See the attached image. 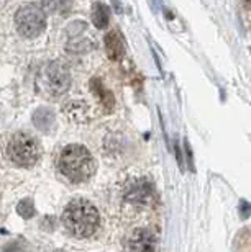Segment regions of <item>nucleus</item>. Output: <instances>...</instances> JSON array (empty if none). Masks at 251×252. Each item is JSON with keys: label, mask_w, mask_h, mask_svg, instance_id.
Segmentation results:
<instances>
[{"label": "nucleus", "mask_w": 251, "mask_h": 252, "mask_svg": "<svg viewBox=\"0 0 251 252\" xmlns=\"http://www.w3.org/2000/svg\"><path fill=\"white\" fill-rule=\"evenodd\" d=\"M58 167L64 177L72 184H82L95 174V160L87 148L81 144H71L59 154Z\"/></svg>", "instance_id": "obj_1"}, {"label": "nucleus", "mask_w": 251, "mask_h": 252, "mask_svg": "<svg viewBox=\"0 0 251 252\" xmlns=\"http://www.w3.org/2000/svg\"><path fill=\"white\" fill-rule=\"evenodd\" d=\"M108 18H110V12L108 7L104 3H95L94 10H92V20L94 25L97 28H105L108 25Z\"/></svg>", "instance_id": "obj_11"}, {"label": "nucleus", "mask_w": 251, "mask_h": 252, "mask_svg": "<svg viewBox=\"0 0 251 252\" xmlns=\"http://www.w3.org/2000/svg\"><path fill=\"white\" fill-rule=\"evenodd\" d=\"M66 113L74 123H85L89 118V107L85 102L77 100V102H71L66 105Z\"/></svg>", "instance_id": "obj_10"}, {"label": "nucleus", "mask_w": 251, "mask_h": 252, "mask_svg": "<svg viewBox=\"0 0 251 252\" xmlns=\"http://www.w3.org/2000/svg\"><path fill=\"white\" fill-rule=\"evenodd\" d=\"M247 2V5H248V8H251V0H245Z\"/></svg>", "instance_id": "obj_16"}, {"label": "nucleus", "mask_w": 251, "mask_h": 252, "mask_svg": "<svg viewBox=\"0 0 251 252\" xmlns=\"http://www.w3.org/2000/svg\"><path fill=\"white\" fill-rule=\"evenodd\" d=\"M105 51H107V56L112 59V61H120L123 58L125 53V46H123V39L117 32H110L105 36Z\"/></svg>", "instance_id": "obj_8"}, {"label": "nucleus", "mask_w": 251, "mask_h": 252, "mask_svg": "<svg viewBox=\"0 0 251 252\" xmlns=\"http://www.w3.org/2000/svg\"><path fill=\"white\" fill-rule=\"evenodd\" d=\"M41 85L48 97L58 98L71 87V74L61 61H54L44 69Z\"/></svg>", "instance_id": "obj_5"}, {"label": "nucleus", "mask_w": 251, "mask_h": 252, "mask_svg": "<svg viewBox=\"0 0 251 252\" xmlns=\"http://www.w3.org/2000/svg\"><path fill=\"white\" fill-rule=\"evenodd\" d=\"M18 33L25 38H36L46 28V15L38 5H25L17 12L15 17Z\"/></svg>", "instance_id": "obj_4"}, {"label": "nucleus", "mask_w": 251, "mask_h": 252, "mask_svg": "<svg viewBox=\"0 0 251 252\" xmlns=\"http://www.w3.org/2000/svg\"><path fill=\"white\" fill-rule=\"evenodd\" d=\"M63 223L76 238H90L99 228V211L87 200H72L64 208Z\"/></svg>", "instance_id": "obj_2"}, {"label": "nucleus", "mask_w": 251, "mask_h": 252, "mask_svg": "<svg viewBox=\"0 0 251 252\" xmlns=\"http://www.w3.org/2000/svg\"><path fill=\"white\" fill-rule=\"evenodd\" d=\"M127 248L132 251H153L156 249V236L148 229H138L128 238Z\"/></svg>", "instance_id": "obj_7"}, {"label": "nucleus", "mask_w": 251, "mask_h": 252, "mask_svg": "<svg viewBox=\"0 0 251 252\" xmlns=\"http://www.w3.org/2000/svg\"><path fill=\"white\" fill-rule=\"evenodd\" d=\"M18 213L23 216V218H32L33 213H35V206H33V201L27 198L23 200L22 203L18 205Z\"/></svg>", "instance_id": "obj_14"}, {"label": "nucleus", "mask_w": 251, "mask_h": 252, "mask_svg": "<svg viewBox=\"0 0 251 252\" xmlns=\"http://www.w3.org/2000/svg\"><path fill=\"white\" fill-rule=\"evenodd\" d=\"M240 208H242V216H243V218H248L250 213H251V206L247 203V201H242V206H240Z\"/></svg>", "instance_id": "obj_15"}, {"label": "nucleus", "mask_w": 251, "mask_h": 252, "mask_svg": "<svg viewBox=\"0 0 251 252\" xmlns=\"http://www.w3.org/2000/svg\"><path fill=\"white\" fill-rule=\"evenodd\" d=\"M41 3L49 12H66L71 7V0H41Z\"/></svg>", "instance_id": "obj_12"}, {"label": "nucleus", "mask_w": 251, "mask_h": 252, "mask_svg": "<svg viewBox=\"0 0 251 252\" xmlns=\"http://www.w3.org/2000/svg\"><path fill=\"white\" fill-rule=\"evenodd\" d=\"M125 200L133 205H148L154 200V187L146 179L130 180L125 189Z\"/></svg>", "instance_id": "obj_6"}, {"label": "nucleus", "mask_w": 251, "mask_h": 252, "mask_svg": "<svg viewBox=\"0 0 251 252\" xmlns=\"http://www.w3.org/2000/svg\"><path fill=\"white\" fill-rule=\"evenodd\" d=\"M92 90L95 94H97V97L102 100L104 103H107V107H112V103H113V100H112V95L107 94L105 95L104 92V85L102 84H99V80H92Z\"/></svg>", "instance_id": "obj_13"}, {"label": "nucleus", "mask_w": 251, "mask_h": 252, "mask_svg": "<svg viewBox=\"0 0 251 252\" xmlns=\"http://www.w3.org/2000/svg\"><path fill=\"white\" fill-rule=\"evenodd\" d=\"M54 122H56V118H54V113L49 108H39L33 113L35 126L38 129L44 131V133H48V131H51L54 128Z\"/></svg>", "instance_id": "obj_9"}, {"label": "nucleus", "mask_w": 251, "mask_h": 252, "mask_svg": "<svg viewBox=\"0 0 251 252\" xmlns=\"http://www.w3.org/2000/svg\"><path fill=\"white\" fill-rule=\"evenodd\" d=\"M39 143L28 133H15L7 144V158L18 167H32L39 160Z\"/></svg>", "instance_id": "obj_3"}]
</instances>
